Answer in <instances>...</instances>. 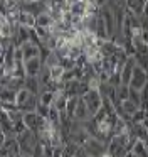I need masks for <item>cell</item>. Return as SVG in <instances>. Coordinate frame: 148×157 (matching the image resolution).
I'll return each mask as SVG.
<instances>
[{"instance_id":"cell-2","label":"cell","mask_w":148,"mask_h":157,"mask_svg":"<svg viewBox=\"0 0 148 157\" xmlns=\"http://www.w3.org/2000/svg\"><path fill=\"white\" fill-rule=\"evenodd\" d=\"M17 101V93L15 91H12V90H9V88H5V90H2L0 91V103H15Z\"/></svg>"},{"instance_id":"cell-13","label":"cell","mask_w":148,"mask_h":157,"mask_svg":"<svg viewBox=\"0 0 148 157\" xmlns=\"http://www.w3.org/2000/svg\"><path fill=\"white\" fill-rule=\"evenodd\" d=\"M5 73H7L5 64H0V79H2V78H5Z\"/></svg>"},{"instance_id":"cell-7","label":"cell","mask_w":148,"mask_h":157,"mask_svg":"<svg viewBox=\"0 0 148 157\" xmlns=\"http://www.w3.org/2000/svg\"><path fill=\"white\" fill-rule=\"evenodd\" d=\"M25 85H27V91H29V93H35L37 91V81H35V79H32V76L25 79Z\"/></svg>"},{"instance_id":"cell-3","label":"cell","mask_w":148,"mask_h":157,"mask_svg":"<svg viewBox=\"0 0 148 157\" xmlns=\"http://www.w3.org/2000/svg\"><path fill=\"white\" fill-rule=\"evenodd\" d=\"M37 69H39V61H37V59H29V61H27V64H25L27 75H29V76H34V75L37 73Z\"/></svg>"},{"instance_id":"cell-9","label":"cell","mask_w":148,"mask_h":157,"mask_svg":"<svg viewBox=\"0 0 148 157\" xmlns=\"http://www.w3.org/2000/svg\"><path fill=\"white\" fill-rule=\"evenodd\" d=\"M74 110H76V100H69V103H67V112H69V115H72Z\"/></svg>"},{"instance_id":"cell-8","label":"cell","mask_w":148,"mask_h":157,"mask_svg":"<svg viewBox=\"0 0 148 157\" xmlns=\"http://www.w3.org/2000/svg\"><path fill=\"white\" fill-rule=\"evenodd\" d=\"M143 83H145V76H143V73L136 71V73H135V81H133V86L140 88V86L143 85Z\"/></svg>"},{"instance_id":"cell-6","label":"cell","mask_w":148,"mask_h":157,"mask_svg":"<svg viewBox=\"0 0 148 157\" xmlns=\"http://www.w3.org/2000/svg\"><path fill=\"white\" fill-rule=\"evenodd\" d=\"M86 101L91 103V105H89V110H91V112H96L98 106H99V100H98V96L94 95V93H89V96L86 98Z\"/></svg>"},{"instance_id":"cell-12","label":"cell","mask_w":148,"mask_h":157,"mask_svg":"<svg viewBox=\"0 0 148 157\" xmlns=\"http://www.w3.org/2000/svg\"><path fill=\"white\" fill-rule=\"evenodd\" d=\"M50 100H52V95H50V93H49V95H44L42 96V105H49Z\"/></svg>"},{"instance_id":"cell-11","label":"cell","mask_w":148,"mask_h":157,"mask_svg":"<svg viewBox=\"0 0 148 157\" xmlns=\"http://www.w3.org/2000/svg\"><path fill=\"white\" fill-rule=\"evenodd\" d=\"M5 140H7V135H5V132H3L2 128H0V149L3 147V144H5Z\"/></svg>"},{"instance_id":"cell-1","label":"cell","mask_w":148,"mask_h":157,"mask_svg":"<svg viewBox=\"0 0 148 157\" xmlns=\"http://www.w3.org/2000/svg\"><path fill=\"white\" fill-rule=\"evenodd\" d=\"M42 117H39L37 113L29 112V113H24V125H25L27 130H35L39 125H42Z\"/></svg>"},{"instance_id":"cell-4","label":"cell","mask_w":148,"mask_h":157,"mask_svg":"<svg viewBox=\"0 0 148 157\" xmlns=\"http://www.w3.org/2000/svg\"><path fill=\"white\" fill-rule=\"evenodd\" d=\"M22 51H24V58H27V59H32V56L37 54V49L34 48L30 42H25V44L22 46Z\"/></svg>"},{"instance_id":"cell-14","label":"cell","mask_w":148,"mask_h":157,"mask_svg":"<svg viewBox=\"0 0 148 157\" xmlns=\"http://www.w3.org/2000/svg\"><path fill=\"white\" fill-rule=\"evenodd\" d=\"M124 105H126V106H124V108H126V110H128V112H133V110H135V106H133V103H130V101H126V103H124Z\"/></svg>"},{"instance_id":"cell-10","label":"cell","mask_w":148,"mask_h":157,"mask_svg":"<svg viewBox=\"0 0 148 157\" xmlns=\"http://www.w3.org/2000/svg\"><path fill=\"white\" fill-rule=\"evenodd\" d=\"M84 112H86V110H84V103L81 101V103H79V106H77V110H76V115H77V117H83V115H84Z\"/></svg>"},{"instance_id":"cell-5","label":"cell","mask_w":148,"mask_h":157,"mask_svg":"<svg viewBox=\"0 0 148 157\" xmlns=\"http://www.w3.org/2000/svg\"><path fill=\"white\" fill-rule=\"evenodd\" d=\"M29 91H27V90H19V91H17V101H15V105L17 106H20V105H24V103L27 101V100H29Z\"/></svg>"},{"instance_id":"cell-15","label":"cell","mask_w":148,"mask_h":157,"mask_svg":"<svg viewBox=\"0 0 148 157\" xmlns=\"http://www.w3.org/2000/svg\"><path fill=\"white\" fill-rule=\"evenodd\" d=\"M22 157H30V155H22Z\"/></svg>"}]
</instances>
